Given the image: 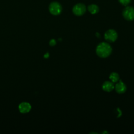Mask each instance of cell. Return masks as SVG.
Segmentation results:
<instances>
[{
    "instance_id": "obj_6",
    "label": "cell",
    "mask_w": 134,
    "mask_h": 134,
    "mask_svg": "<svg viewBox=\"0 0 134 134\" xmlns=\"http://www.w3.org/2000/svg\"><path fill=\"white\" fill-rule=\"evenodd\" d=\"M31 109V106L30 104L26 102H21L18 105L19 111L22 114H26L29 112Z\"/></svg>"
},
{
    "instance_id": "obj_7",
    "label": "cell",
    "mask_w": 134,
    "mask_h": 134,
    "mask_svg": "<svg viewBox=\"0 0 134 134\" xmlns=\"http://www.w3.org/2000/svg\"><path fill=\"white\" fill-rule=\"evenodd\" d=\"M115 90L117 93L119 94H122L126 91V86L124 83L120 80L119 82L115 85Z\"/></svg>"
},
{
    "instance_id": "obj_5",
    "label": "cell",
    "mask_w": 134,
    "mask_h": 134,
    "mask_svg": "<svg viewBox=\"0 0 134 134\" xmlns=\"http://www.w3.org/2000/svg\"><path fill=\"white\" fill-rule=\"evenodd\" d=\"M73 14L77 16L83 15L86 12V7L82 3H79L74 6L72 9Z\"/></svg>"
},
{
    "instance_id": "obj_4",
    "label": "cell",
    "mask_w": 134,
    "mask_h": 134,
    "mask_svg": "<svg viewBox=\"0 0 134 134\" xmlns=\"http://www.w3.org/2000/svg\"><path fill=\"white\" fill-rule=\"evenodd\" d=\"M118 35L117 32L114 29H109L107 30L104 34V38L108 42H113L117 39Z\"/></svg>"
},
{
    "instance_id": "obj_8",
    "label": "cell",
    "mask_w": 134,
    "mask_h": 134,
    "mask_svg": "<svg viewBox=\"0 0 134 134\" xmlns=\"http://www.w3.org/2000/svg\"><path fill=\"white\" fill-rule=\"evenodd\" d=\"M114 88V85L110 81H105L102 85V89L106 92H109Z\"/></svg>"
},
{
    "instance_id": "obj_9",
    "label": "cell",
    "mask_w": 134,
    "mask_h": 134,
    "mask_svg": "<svg viewBox=\"0 0 134 134\" xmlns=\"http://www.w3.org/2000/svg\"><path fill=\"white\" fill-rule=\"evenodd\" d=\"M88 10L92 14H95L99 11V8L97 5L95 4H91L87 7Z\"/></svg>"
},
{
    "instance_id": "obj_2",
    "label": "cell",
    "mask_w": 134,
    "mask_h": 134,
    "mask_svg": "<svg viewBox=\"0 0 134 134\" xmlns=\"http://www.w3.org/2000/svg\"><path fill=\"white\" fill-rule=\"evenodd\" d=\"M49 10L52 15H58L62 12V6L58 2H53L49 5Z\"/></svg>"
},
{
    "instance_id": "obj_1",
    "label": "cell",
    "mask_w": 134,
    "mask_h": 134,
    "mask_svg": "<svg viewBox=\"0 0 134 134\" xmlns=\"http://www.w3.org/2000/svg\"><path fill=\"white\" fill-rule=\"evenodd\" d=\"M112 48L111 46L106 42L100 43L96 47V52L100 58H105L108 57L111 53Z\"/></svg>"
},
{
    "instance_id": "obj_14",
    "label": "cell",
    "mask_w": 134,
    "mask_h": 134,
    "mask_svg": "<svg viewBox=\"0 0 134 134\" xmlns=\"http://www.w3.org/2000/svg\"><path fill=\"white\" fill-rule=\"evenodd\" d=\"M95 36L97 38H100V34L98 33V32H96V34H95Z\"/></svg>"
},
{
    "instance_id": "obj_11",
    "label": "cell",
    "mask_w": 134,
    "mask_h": 134,
    "mask_svg": "<svg viewBox=\"0 0 134 134\" xmlns=\"http://www.w3.org/2000/svg\"><path fill=\"white\" fill-rule=\"evenodd\" d=\"M118 1L120 4H121L122 5H124V6H127L131 2V0H118Z\"/></svg>"
},
{
    "instance_id": "obj_12",
    "label": "cell",
    "mask_w": 134,
    "mask_h": 134,
    "mask_svg": "<svg viewBox=\"0 0 134 134\" xmlns=\"http://www.w3.org/2000/svg\"><path fill=\"white\" fill-rule=\"evenodd\" d=\"M56 41L55 40L53 39H52L50 40L49 41V45L51 46H54L56 44Z\"/></svg>"
},
{
    "instance_id": "obj_10",
    "label": "cell",
    "mask_w": 134,
    "mask_h": 134,
    "mask_svg": "<svg viewBox=\"0 0 134 134\" xmlns=\"http://www.w3.org/2000/svg\"><path fill=\"white\" fill-rule=\"evenodd\" d=\"M109 79L113 82H116L119 80V75L117 73L112 72L110 74Z\"/></svg>"
},
{
    "instance_id": "obj_3",
    "label": "cell",
    "mask_w": 134,
    "mask_h": 134,
    "mask_svg": "<svg viewBox=\"0 0 134 134\" xmlns=\"http://www.w3.org/2000/svg\"><path fill=\"white\" fill-rule=\"evenodd\" d=\"M123 17L128 21L134 19V8L131 6H126L122 12Z\"/></svg>"
},
{
    "instance_id": "obj_13",
    "label": "cell",
    "mask_w": 134,
    "mask_h": 134,
    "mask_svg": "<svg viewBox=\"0 0 134 134\" xmlns=\"http://www.w3.org/2000/svg\"><path fill=\"white\" fill-rule=\"evenodd\" d=\"M44 58H46V59H47L49 57V53H48V52H47V53H45L44 54Z\"/></svg>"
}]
</instances>
